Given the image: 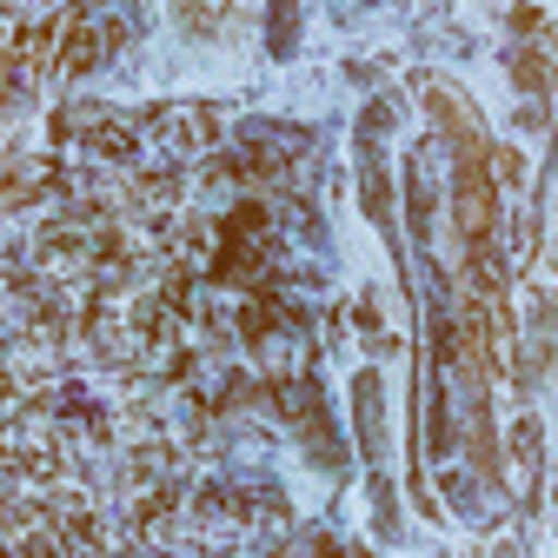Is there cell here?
Segmentation results:
<instances>
[{"label":"cell","instance_id":"1","mask_svg":"<svg viewBox=\"0 0 558 558\" xmlns=\"http://www.w3.org/2000/svg\"><path fill=\"white\" fill-rule=\"evenodd\" d=\"M459 214H465V233L472 240L493 233V180H485V167H472V160L459 173Z\"/></svg>","mask_w":558,"mask_h":558}]
</instances>
